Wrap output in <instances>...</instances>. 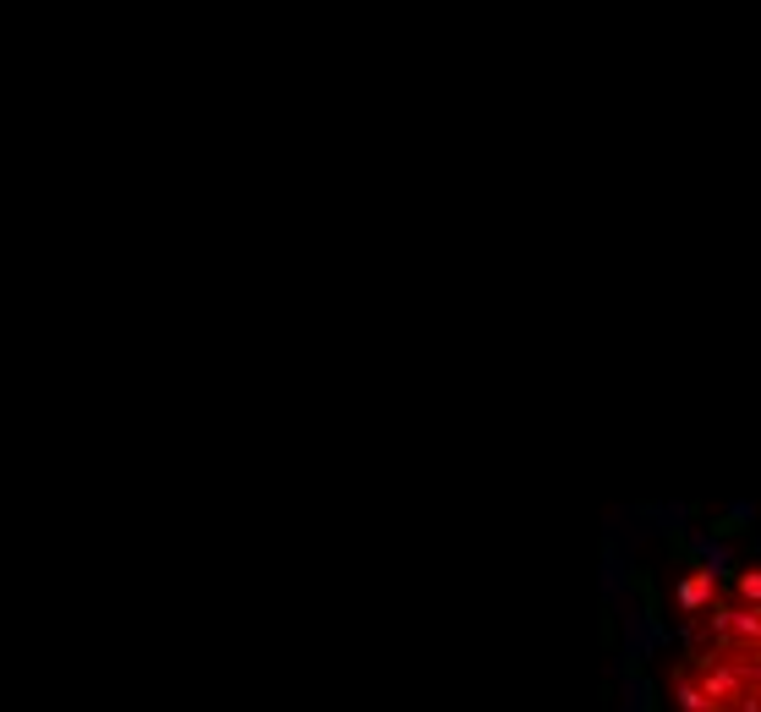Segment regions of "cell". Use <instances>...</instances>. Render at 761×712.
I'll list each match as a JSON object with an SVG mask.
<instances>
[{"instance_id":"1","label":"cell","mask_w":761,"mask_h":712,"mask_svg":"<svg viewBox=\"0 0 761 712\" xmlns=\"http://www.w3.org/2000/svg\"><path fill=\"white\" fill-rule=\"evenodd\" d=\"M668 685H674V707H679V712H712V702L701 696V685L690 680V669H685V663L674 669V680H668Z\"/></svg>"}]
</instances>
